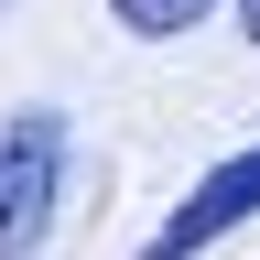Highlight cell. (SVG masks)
<instances>
[{"instance_id":"4","label":"cell","mask_w":260,"mask_h":260,"mask_svg":"<svg viewBox=\"0 0 260 260\" xmlns=\"http://www.w3.org/2000/svg\"><path fill=\"white\" fill-rule=\"evenodd\" d=\"M239 22H249V44H260V0H239Z\"/></svg>"},{"instance_id":"2","label":"cell","mask_w":260,"mask_h":260,"mask_svg":"<svg viewBox=\"0 0 260 260\" xmlns=\"http://www.w3.org/2000/svg\"><path fill=\"white\" fill-rule=\"evenodd\" d=\"M249 217H260V141H249V152H228L217 174L195 184L184 206L152 228V239H141V260H195V249H217L228 228H249Z\"/></svg>"},{"instance_id":"3","label":"cell","mask_w":260,"mask_h":260,"mask_svg":"<svg viewBox=\"0 0 260 260\" xmlns=\"http://www.w3.org/2000/svg\"><path fill=\"white\" fill-rule=\"evenodd\" d=\"M217 0H109V22L119 32H141V44H174V32H195Z\"/></svg>"},{"instance_id":"1","label":"cell","mask_w":260,"mask_h":260,"mask_svg":"<svg viewBox=\"0 0 260 260\" xmlns=\"http://www.w3.org/2000/svg\"><path fill=\"white\" fill-rule=\"evenodd\" d=\"M65 195V109H22L0 130V260H32Z\"/></svg>"}]
</instances>
